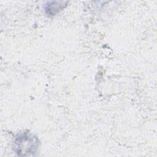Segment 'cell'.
<instances>
[{
	"instance_id": "7a4b0ae2",
	"label": "cell",
	"mask_w": 157,
	"mask_h": 157,
	"mask_svg": "<svg viewBox=\"0 0 157 157\" xmlns=\"http://www.w3.org/2000/svg\"><path fill=\"white\" fill-rule=\"evenodd\" d=\"M66 2L64 1H50L48 2L45 6V10L47 14L53 15L61 10Z\"/></svg>"
},
{
	"instance_id": "6da1fadb",
	"label": "cell",
	"mask_w": 157,
	"mask_h": 157,
	"mask_svg": "<svg viewBox=\"0 0 157 157\" xmlns=\"http://www.w3.org/2000/svg\"><path fill=\"white\" fill-rule=\"evenodd\" d=\"M16 147L17 148V153H18L19 155L21 156V153L24 150V155L25 153H29L30 155V153H33V151L35 152L36 148H37V142L34 137H31L30 136H27L25 134H21L20 136L15 141Z\"/></svg>"
}]
</instances>
